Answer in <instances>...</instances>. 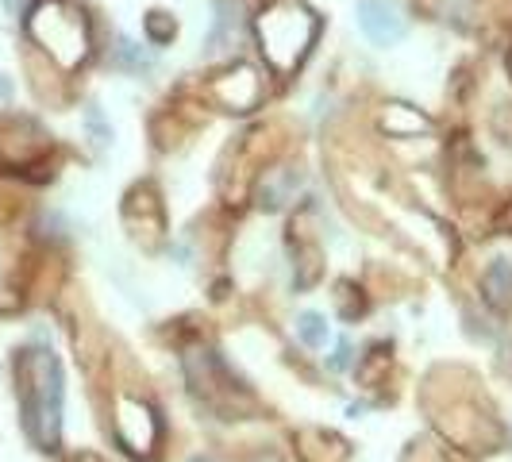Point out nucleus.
<instances>
[{
  "mask_svg": "<svg viewBox=\"0 0 512 462\" xmlns=\"http://www.w3.org/2000/svg\"><path fill=\"white\" fill-rule=\"evenodd\" d=\"M8 97H12V81L0 74V101H8Z\"/></svg>",
  "mask_w": 512,
  "mask_h": 462,
  "instance_id": "obj_14",
  "label": "nucleus"
},
{
  "mask_svg": "<svg viewBox=\"0 0 512 462\" xmlns=\"http://www.w3.org/2000/svg\"><path fill=\"white\" fill-rule=\"evenodd\" d=\"M359 27L374 47H397L409 35V16L397 0H359Z\"/></svg>",
  "mask_w": 512,
  "mask_h": 462,
  "instance_id": "obj_4",
  "label": "nucleus"
},
{
  "mask_svg": "<svg viewBox=\"0 0 512 462\" xmlns=\"http://www.w3.org/2000/svg\"><path fill=\"white\" fill-rule=\"evenodd\" d=\"M297 339L305 347H324L328 343V320L320 312H301L297 316Z\"/></svg>",
  "mask_w": 512,
  "mask_h": 462,
  "instance_id": "obj_9",
  "label": "nucleus"
},
{
  "mask_svg": "<svg viewBox=\"0 0 512 462\" xmlns=\"http://www.w3.org/2000/svg\"><path fill=\"white\" fill-rule=\"evenodd\" d=\"M112 62L120 66V70H128V74H147L154 66V54L143 51L139 43H131V39H116V47H112Z\"/></svg>",
  "mask_w": 512,
  "mask_h": 462,
  "instance_id": "obj_7",
  "label": "nucleus"
},
{
  "mask_svg": "<svg viewBox=\"0 0 512 462\" xmlns=\"http://www.w3.org/2000/svg\"><path fill=\"white\" fill-rule=\"evenodd\" d=\"M189 462H220V459H212V455H193Z\"/></svg>",
  "mask_w": 512,
  "mask_h": 462,
  "instance_id": "obj_15",
  "label": "nucleus"
},
{
  "mask_svg": "<svg viewBox=\"0 0 512 462\" xmlns=\"http://www.w3.org/2000/svg\"><path fill=\"white\" fill-rule=\"evenodd\" d=\"M231 24H235V12H231L228 0H220V4H216V27H212V35H208V47H212V51H216V47L228 39Z\"/></svg>",
  "mask_w": 512,
  "mask_h": 462,
  "instance_id": "obj_11",
  "label": "nucleus"
},
{
  "mask_svg": "<svg viewBox=\"0 0 512 462\" xmlns=\"http://www.w3.org/2000/svg\"><path fill=\"white\" fill-rule=\"evenodd\" d=\"M85 128L93 131V143H97V147H108V143H112V128L104 124V116H101V108H97V104H89V108H85Z\"/></svg>",
  "mask_w": 512,
  "mask_h": 462,
  "instance_id": "obj_12",
  "label": "nucleus"
},
{
  "mask_svg": "<svg viewBox=\"0 0 512 462\" xmlns=\"http://www.w3.org/2000/svg\"><path fill=\"white\" fill-rule=\"evenodd\" d=\"M4 4H8V8H12V12H16V8H20V0H4Z\"/></svg>",
  "mask_w": 512,
  "mask_h": 462,
  "instance_id": "obj_17",
  "label": "nucleus"
},
{
  "mask_svg": "<svg viewBox=\"0 0 512 462\" xmlns=\"http://www.w3.org/2000/svg\"><path fill=\"white\" fill-rule=\"evenodd\" d=\"M505 66H509V74H512V47H509V54H505Z\"/></svg>",
  "mask_w": 512,
  "mask_h": 462,
  "instance_id": "obj_16",
  "label": "nucleus"
},
{
  "mask_svg": "<svg viewBox=\"0 0 512 462\" xmlns=\"http://www.w3.org/2000/svg\"><path fill=\"white\" fill-rule=\"evenodd\" d=\"M297 174H278V178L262 181V189H258V205L266 208V212H278V208H285V201L293 197V189H297Z\"/></svg>",
  "mask_w": 512,
  "mask_h": 462,
  "instance_id": "obj_8",
  "label": "nucleus"
},
{
  "mask_svg": "<svg viewBox=\"0 0 512 462\" xmlns=\"http://www.w3.org/2000/svg\"><path fill=\"white\" fill-rule=\"evenodd\" d=\"M482 289H486L489 305H497V308L512 305V262L497 258L486 274H482Z\"/></svg>",
  "mask_w": 512,
  "mask_h": 462,
  "instance_id": "obj_6",
  "label": "nucleus"
},
{
  "mask_svg": "<svg viewBox=\"0 0 512 462\" xmlns=\"http://www.w3.org/2000/svg\"><path fill=\"white\" fill-rule=\"evenodd\" d=\"M27 35L66 70L89 58V20L81 8L66 0H39L27 12Z\"/></svg>",
  "mask_w": 512,
  "mask_h": 462,
  "instance_id": "obj_3",
  "label": "nucleus"
},
{
  "mask_svg": "<svg viewBox=\"0 0 512 462\" xmlns=\"http://www.w3.org/2000/svg\"><path fill=\"white\" fill-rule=\"evenodd\" d=\"M116 436L128 451H151L154 439H158V420L143 401H120V420H116Z\"/></svg>",
  "mask_w": 512,
  "mask_h": 462,
  "instance_id": "obj_5",
  "label": "nucleus"
},
{
  "mask_svg": "<svg viewBox=\"0 0 512 462\" xmlns=\"http://www.w3.org/2000/svg\"><path fill=\"white\" fill-rule=\"evenodd\" d=\"M328 366H332V370H347V366H351V343H347V339H339V347H335V355Z\"/></svg>",
  "mask_w": 512,
  "mask_h": 462,
  "instance_id": "obj_13",
  "label": "nucleus"
},
{
  "mask_svg": "<svg viewBox=\"0 0 512 462\" xmlns=\"http://www.w3.org/2000/svg\"><path fill=\"white\" fill-rule=\"evenodd\" d=\"M143 31H147V43H151V47H166V43H174L178 24H174V16H166V12H147Z\"/></svg>",
  "mask_w": 512,
  "mask_h": 462,
  "instance_id": "obj_10",
  "label": "nucleus"
},
{
  "mask_svg": "<svg viewBox=\"0 0 512 462\" xmlns=\"http://www.w3.org/2000/svg\"><path fill=\"white\" fill-rule=\"evenodd\" d=\"M316 31H320V20L305 0H266L255 16L258 47L266 54L270 70L278 74H293L305 62L316 43Z\"/></svg>",
  "mask_w": 512,
  "mask_h": 462,
  "instance_id": "obj_2",
  "label": "nucleus"
},
{
  "mask_svg": "<svg viewBox=\"0 0 512 462\" xmlns=\"http://www.w3.org/2000/svg\"><path fill=\"white\" fill-rule=\"evenodd\" d=\"M16 385H20V409L24 432L39 451H58L62 439V362L51 351H20L16 355Z\"/></svg>",
  "mask_w": 512,
  "mask_h": 462,
  "instance_id": "obj_1",
  "label": "nucleus"
}]
</instances>
